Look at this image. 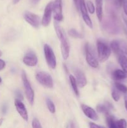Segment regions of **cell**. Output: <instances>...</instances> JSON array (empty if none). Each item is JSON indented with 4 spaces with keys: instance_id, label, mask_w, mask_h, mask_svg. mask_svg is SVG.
Listing matches in <instances>:
<instances>
[{
    "instance_id": "obj_1",
    "label": "cell",
    "mask_w": 127,
    "mask_h": 128,
    "mask_svg": "<svg viewBox=\"0 0 127 128\" xmlns=\"http://www.w3.org/2000/svg\"><path fill=\"white\" fill-rule=\"evenodd\" d=\"M97 48L98 57L100 61L102 62L107 61L111 54V48L105 42L98 40L97 42Z\"/></svg>"
},
{
    "instance_id": "obj_2",
    "label": "cell",
    "mask_w": 127,
    "mask_h": 128,
    "mask_svg": "<svg viewBox=\"0 0 127 128\" xmlns=\"http://www.w3.org/2000/svg\"><path fill=\"white\" fill-rule=\"evenodd\" d=\"M36 78L42 86L50 89L53 88V80L48 72L46 71H39L36 74Z\"/></svg>"
},
{
    "instance_id": "obj_3",
    "label": "cell",
    "mask_w": 127,
    "mask_h": 128,
    "mask_svg": "<svg viewBox=\"0 0 127 128\" xmlns=\"http://www.w3.org/2000/svg\"><path fill=\"white\" fill-rule=\"evenodd\" d=\"M22 81L24 88L25 94H26L27 101L29 102V103L31 105H32L34 102V92L32 86H31V84H30L29 81L27 79L26 74L24 71L22 73Z\"/></svg>"
},
{
    "instance_id": "obj_4",
    "label": "cell",
    "mask_w": 127,
    "mask_h": 128,
    "mask_svg": "<svg viewBox=\"0 0 127 128\" xmlns=\"http://www.w3.org/2000/svg\"><path fill=\"white\" fill-rule=\"evenodd\" d=\"M44 52L45 58L47 65L51 69H55L57 66L56 57L52 48L49 44H44Z\"/></svg>"
},
{
    "instance_id": "obj_5",
    "label": "cell",
    "mask_w": 127,
    "mask_h": 128,
    "mask_svg": "<svg viewBox=\"0 0 127 128\" xmlns=\"http://www.w3.org/2000/svg\"><path fill=\"white\" fill-rule=\"evenodd\" d=\"M85 51L86 61L88 64L93 68H97L98 67V61L94 54V51L92 50V48L88 43H87L85 46Z\"/></svg>"
},
{
    "instance_id": "obj_6",
    "label": "cell",
    "mask_w": 127,
    "mask_h": 128,
    "mask_svg": "<svg viewBox=\"0 0 127 128\" xmlns=\"http://www.w3.org/2000/svg\"><path fill=\"white\" fill-rule=\"evenodd\" d=\"M24 19L25 21L34 28H38L41 23V19L38 15L30 11H26L24 13Z\"/></svg>"
},
{
    "instance_id": "obj_7",
    "label": "cell",
    "mask_w": 127,
    "mask_h": 128,
    "mask_svg": "<svg viewBox=\"0 0 127 128\" xmlns=\"http://www.w3.org/2000/svg\"><path fill=\"white\" fill-rule=\"evenodd\" d=\"M79 10L80 11L81 14H82V18H83L85 23L90 29L93 28V24H92L89 15L88 14V10H87L85 2V0H80Z\"/></svg>"
},
{
    "instance_id": "obj_8",
    "label": "cell",
    "mask_w": 127,
    "mask_h": 128,
    "mask_svg": "<svg viewBox=\"0 0 127 128\" xmlns=\"http://www.w3.org/2000/svg\"><path fill=\"white\" fill-rule=\"evenodd\" d=\"M52 12H53V2H49L45 8L43 17H42V21H41L42 24L44 26L46 27L49 25Z\"/></svg>"
},
{
    "instance_id": "obj_9",
    "label": "cell",
    "mask_w": 127,
    "mask_h": 128,
    "mask_svg": "<svg viewBox=\"0 0 127 128\" xmlns=\"http://www.w3.org/2000/svg\"><path fill=\"white\" fill-rule=\"evenodd\" d=\"M53 12L54 18L56 21L59 22L63 20L62 0H55L54 2H53Z\"/></svg>"
},
{
    "instance_id": "obj_10",
    "label": "cell",
    "mask_w": 127,
    "mask_h": 128,
    "mask_svg": "<svg viewBox=\"0 0 127 128\" xmlns=\"http://www.w3.org/2000/svg\"><path fill=\"white\" fill-rule=\"evenodd\" d=\"M14 105L17 112L21 116V117L24 121H28V113H27L26 106L22 102V101L18 100V99H16L14 101Z\"/></svg>"
},
{
    "instance_id": "obj_11",
    "label": "cell",
    "mask_w": 127,
    "mask_h": 128,
    "mask_svg": "<svg viewBox=\"0 0 127 128\" xmlns=\"http://www.w3.org/2000/svg\"><path fill=\"white\" fill-rule=\"evenodd\" d=\"M22 61H23L24 64L26 66L33 67L37 65L38 59L34 52L32 51H29L23 57Z\"/></svg>"
},
{
    "instance_id": "obj_12",
    "label": "cell",
    "mask_w": 127,
    "mask_h": 128,
    "mask_svg": "<svg viewBox=\"0 0 127 128\" xmlns=\"http://www.w3.org/2000/svg\"><path fill=\"white\" fill-rule=\"evenodd\" d=\"M74 74L75 76L77 84L80 88H84L87 84V80L86 76L83 71L78 68L74 69Z\"/></svg>"
},
{
    "instance_id": "obj_13",
    "label": "cell",
    "mask_w": 127,
    "mask_h": 128,
    "mask_svg": "<svg viewBox=\"0 0 127 128\" xmlns=\"http://www.w3.org/2000/svg\"><path fill=\"white\" fill-rule=\"evenodd\" d=\"M61 41V53H62V58L64 60H67L69 57V53H70V46L69 44H68V41L67 40L66 36L62 38Z\"/></svg>"
},
{
    "instance_id": "obj_14",
    "label": "cell",
    "mask_w": 127,
    "mask_h": 128,
    "mask_svg": "<svg viewBox=\"0 0 127 128\" xmlns=\"http://www.w3.org/2000/svg\"><path fill=\"white\" fill-rule=\"evenodd\" d=\"M81 108H82L83 113L87 118L93 120V121H97L98 120V115L93 108L85 104L81 105Z\"/></svg>"
},
{
    "instance_id": "obj_15",
    "label": "cell",
    "mask_w": 127,
    "mask_h": 128,
    "mask_svg": "<svg viewBox=\"0 0 127 128\" xmlns=\"http://www.w3.org/2000/svg\"><path fill=\"white\" fill-rule=\"evenodd\" d=\"M113 108V106L110 102H106L105 104H100L97 105V110L98 112L102 114H105V115L110 114V110Z\"/></svg>"
},
{
    "instance_id": "obj_16",
    "label": "cell",
    "mask_w": 127,
    "mask_h": 128,
    "mask_svg": "<svg viewBox=\"0 0 127 128\" xmlns=\"http://www.w3.org/2000/svg\"><path fill=\"white\" fill-rule=\"evenodd\" d=\"M112 79L115 81L123 80L127 78V72H125L123 70H116L112 72Z\"/></svg>"
},
{
    "instance_id": "obj_17",
    "label": "cell",
    "mask_w": 127,
    "mask_h": 128,
    "mask_svg": "<svg viewBox=\"0 0 127 128\" xmlns=\"http://www.w3.org/2000/svg\"><path fill=\"white\" fill-rule=\"evenodd\" d=\"M96 13L98 21H101L103 18V0H95Z\"/></svg>"
},
{
    "instance_id": "obj_18",
    "label": "cell",
    "mask_w": 127,
    "mask_h": 128,
    "mask_svg": "<svg viewBox=\"0 0 127 128\" xmlns=\"http://www.w3.org/2000/svg\"><path fill=\"white\" fill-rule=\"evenodd\" d=\"M110 48L111 50H112L113 52L118 56L122 53V51L120 49V41H117V40H113L111 42L110 44Z\"/></svg>"
},
{
    "instance_id": "obj_19",
    "label": "cell",
    "mask_w": 127,
    "mask_h": 128,
    "mask_svg": "<svg viewBox=\"0 0 127 128\" xmlns=\"http://www.w3.org/2000/svg\"><path fill=\"white\" fill-rule=\"evenodd\" d=\"M118 62L122 70L127 72V57L124 54H121L118 56Z\"/></svg>"
},
{
    "instance_id": "obj_20",
    "label": "cell",
    "mask_w": 127,
    "mask_h": 128,
    "mask_svg": "<svg viewBox=\"0 0 127 128\" xmlns=\"http://www.w3.org/2000/svg\"><path fill=\"white\" fill-rule=\"evenodd\" d=\"M54 27L56 34H57V37H58V38L59 39V40H61L62 38H64L65 36L64 31L63 29L62 28V27L60 26L59 24L58 23V21H56V22H54Z\"/></svg>"
},
{
    "instance_id": "obj_21",
    "label": "cell",
    "mask_w": 127,
    "mask_h": 128,
    "mask_svg": "<svg viewBox=\"0 0 127 128\" xmlns=\"http://www.w3.org/2000/svg\"><path fill=\"white\" fill-rule=\"evenodd\" d=\"M69 81L70 82L71 86H72L73 92H75V94L77 96H78V94H79V91H78V84H77L75 78L73 75H70Z\"/></svg>"
},
{
    "instance_id": "obj_22",
    "label": "cell",
    "mask_w": 127,
    "mask_h": 128,
    "mask_svg": "<svg viewBox=\"0 0 127 128\" xmlns=\"http://www.w3.org/2000/svg\"><path fill=\"white\" fill-rule=\"evenodd\" d=\"M116 119L113 116L108 114L107 115V119H106V122L108 128H117L116 127Z\"/></svg>"
},
{
    "instance_id": "obj_23",
    "label": "cell",
    "mask_w": 127,
    "mask_h": 128,
    "mask_svg": "<svg viewBox=\"0 0 127 128\" xmlns=\"http://www.w3.org/2000/svg\"><path fill=\"white\" fill-rule=\"evenodd\" d=\"M46 103L49 111L51 113H55L56 112V106H55V104L53 101L51 99L47 98L46 100Z\"/></svg>"
},
{
    "instance_id": "obj_24",
    "label": "cell",
    "mask_w": 127,
    "mask_h": 128,
    "mask_svg": "<svg viewBox=\"0 0 127 128\" xmlns=\"http://www.w3.org/2000/svg\"><path fill=\"white\" fill-rule=\"evenodd\" d=\"M68 34L70 35V36L71 37L73 38H76V39H82L83 38V36L82 34L81 33H80L79 32L77 31L75 29H70L68 31Z\"/></svg>"
},
{
    "instance_id": "obj_25",
    "label": "cell",
    "mask_w": 127,
    "mask_h": 128,
    "mask_svg": "<svg viewBox=\"0 0 127 128\" xmlns=\"http://www.w3.org/2000/svg\"><path fill=\"white\" fill-rule=\"evenodd\" d=\"M115 86L116 88L120 91V92H123V93H127V87L125 85L123 84L120 82H116L115 83Z\"/></svg>"
},
{
    "instance_id": "obj_26",
    "label": "cell",
    "mask_w": 127,
    "mask_h": 128,
    "mask_svg": "<svg viewBox=\"0 0 127 128\" xmlns=\"http://www.w3.org/2000/svg\"><path fill=\"white\" fill-rule=\"evenodd\" d=\"M112 96L113 99L115 101L117 102L120 99V91L117 90V88L113 89L112 92Z\"/></svg>"
},
{
    "instance_id": "obj_27",
    "label": "cell",
    "mask_w": 127,
    "mask_h": 128,
    "mask_svg": "<svg viewBox=\"0 0 127 128\" xmlns=\"http://www.w3.org/2000/svg\"><path fill=\"white\" fill-rule=\"evenodd\" d=\"M116 127L117 128H125L127 127V122L124 119L117 120L116 121Z\"/></svg>"
},
{
    "instance_id": "obj_28",
    "label": "cell",
    "mask_w": 127,
    "mask_h": 128,
    "mask_svg": "<svg viewBox=\"0 0 127 128\" xmlns=\"http://www.w3.org/2000/svg\"><path fill=\"white\" fill-rule=\"evenodd\" d=\"M87 10L88 11V12L90 14H93L95 12V6L93 5V3L90 1H88V2H87Z\"/></svg>"
},
{
    "instance_id": "obj_29",
    "label": "cell",
    "mask_w": 127,
    "mask_h": 128,
    "mask_svg": "<svg viewBox=\"0 0 127 128\" xmlns=\"http://www.w3.org/2000/svg\"><path fill=\"white\" fill-rule=\"evenodd\" d=\"M32 126L33 128H41L42 126H41V123H40L39 121L37 120V118H34L32 121Z\"/></svg>"
},
{
    "instance_id": "obj_30",
    "label": "cell",
    "mask_w": 127,
    "mask_h": 128,
    "mask_svg": "<svg viewBox=\"0 0 127 128\" xmlns=\"http://www.w3.org/2000/svg\"><path fill=\"white\" fill-rule=\"evenodd\" d=\"M15 94H16V99H18V100H21V101H22L23 100V95H22V93L19 90H17V91L15 92Z\"/></svg>"
},
{
    "instance_id": "obj_31",
    "label": "cell",
    "mask_w": 127,
    "mask_h": 128,
    "mask_svg": "<svg viewBox=\"0 0 127 128\" xmlns=\"http://www.w3.org/2000/svg\"><path fill=\"white\" fill-rule=\"evenodd\" d=\"M122 6H123L125 14L127 16V0H124V1H123Z\"/></svg>"
},
{
    "instance_id": "obj_32",
    "label": "cell",
    "mask_w": 127,
    "mask_h": 128,
    "mask_svg": "<svg viewBox=\"0 0 127 128\" xmlns=\"http://www.w3.org/2000/svg\"><path fill=\"white\" fill-rule=\"evenodd\" d=\"M5 66H6V63L4 61L0 59V71L3 70L5 68Z\"/></svg>"
},
{
    "instance_id": "obj_33",
    "label": "cell",
    "mask_w": 127,
    "mask_h": 128,
    "mask_svg": "<svg viewBox=\"0 0 127 128\" xmlns=\"http://www.w3.org/2000/svg\"><path fill=\"white\" fill-rule=\"evenodd\" d=\"M89 127L90 128H103L102 126H99L98 124H96L95 123H93V122H89Z\"/></svg>"
},
{
    "instance_id": "obj_34",
    "label": "cell",
    "mask_w": 127,
    "mask_h": 128,
    "mask_svg": "<svg viewBox=\"0 0 127 128\" xmlns=\"http://www.w3.org/2000/svg\"><path fill=\"white\" fill-rule=\"evenodd\" d=\"M73 1H74V4L75 5L76 8H77V9H79V3H80V0H73Z\"/></svg>"
},
{
    "instance_id": "obj_35",
    "label": "cell",
    "mask_w": 127,
    "mask_h": 128,
    "mask_svg": "<svg viewBox=\"0 0 127 128\" xmlns=\"http://www.w3.org/2000/svg\"><path fill=\"white\" fill-rule=\"evenodd\" d=\"M124 101H125V106L126 110H127V94L125 95Z\"/></svg>"
},
{
    "instance_id": "obj_36",
    "label": "cell",
    "mask_w": 127,
    "mask_h": 128,
    "mask_svg": "<svg viewBox=\"0 0 127 128\" xmlns=\"http://www.w3.org/2000/svg\"><path fill=\"white\" fill-rule=\"evenodd\" d=\"M40 1H41V0H31V2L32 4L36 5L37 4H38Z\"/></svg>"
},
{
    "instance_id": "obj_37",
    "label": "cell",
    "mask_w": 127,
    "mask_h": 128,
    "mask_svg": "<svg viewBox=\"0 0 127 128\" xmlns=\"http://www.w3.org/2000/svg\"><path fill=\"white\" fill-rule=\"evenodd\" d=\"M7 106H6V105H4V106H3V107H2V112H3L4 114L6 113V112H7Z\"/></svg>"
},
{
    "instance_id": "obj_38",
    "label": "cell",
    "mask_w": 127,
    "mask_h": 128,
    "mask_svg": "<svg viewBox=\"0 0 127 128\" xmlns=\"http://www.w3.org/2000/svg\"><path fill=\"white\" fill-rule=\"evenodd\" d=\"M124 0H117V2L118 4V6H122V4H123V2Z\"/></svg>"
},
{
    "instance_id": "obj_39",
    "label": "cell",
    "mask_w": 127,
    "mask_h": 128,
    "mask_svg": "<svg viewBox=\"0 0 127 128\" xmlns=\"http://www.w3.org/2000/svg\"><path fill=\"white\" fill-rule=\"evenodd\" d=\"M123 21H124L125 23L126 26H127V18L126 17H125L124 16H123Z\"/></svg>"
},
{
    "instance_id": "obj_40",
    "label": "cell",
    "mask_w": 127,
    "mask_h": 128,
    "mask_svg": "<svg viewBox=\"0 0 127 128\" xmlns=\"http://www.w3.org/2000/svg\"><path fill=\"white\" fill-rule=\"evenodd\" d=\"M20 0H12V2H13V4H16L18 3L19 2Z\"/></svg>"
},
{
    "instance_id": "obj_41",
    "label": "cell",
    "mask_w": 127,
    "mask_h": 128,
    "mask_svg": "<svg viewBox=\"0 0 127 128\" xmlns=\"http://www.w3.org/2000/svg\"><path fill=\"white\" fill-rule=\"evenodd\" d=\"M2 121H3V119H0V126H1V125L2 124Z\"/></svg>"
},
{
    "instance_id": "obj_42",
    "label": "cell",
    "mask_w": 127,
    "mask_h": 128,
    "mask_svg": "<svg viewBox=\"0 0 127 128\" xmlns=\"http://www.w3.org/2000/svg\"><path fill=\"white\" fill-rule=\"evenodd\" d=\"M1 56H2V52H1V51H0V57H1Z\"/></svg>"
},
{
    "instance_id": "obj_43",
    "label": "cell",
    "mask_w": 127,
    "mask_h": 128,
    "mask_svg": "<svg viewBox=\"0 0 127 128\" xmlns=\"http://www.w3.org/2000/svg\"><path fill=\"white\" fill-rule=\"evenodd\" d=\"M1 81H2V80H1V77H0V83H1Z\"/></svg>"
}]
</instances>
